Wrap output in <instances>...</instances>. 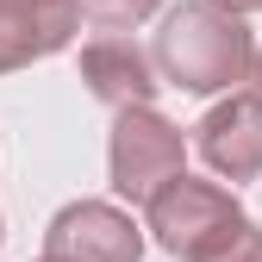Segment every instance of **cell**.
I'll use <instances>...</instances> for the list:
<instances>
[{
    "label": "cell",
    "mask_w": 262,
    "mask_h": 262,
    "mask_svg": "<svg viewBox=\"0 0 262 262\" xmlns=\"http://www.w3.org/2000/svg\"><path fill=\"white\" fill-rule=\"evenodd\" d=\"M250 56H256V44H250L244 19L212 7V0L175 7L169 19H162V31H156V50H150V62L175 88H187V94H212V88L244 81Z\"/></svg>",
    "instance_id": "6da1fadb"
},
{
    "label": "cell",
    "mask_w": 262,
    "mask_h": 262,
    "mask_svg": "<svg viewBox=\"0 0 262 262\" xmlns=\"http://www.w3.org/2000/svg\"><path fill=\"white\" fill-rule=\"evenodd\" d=\"M244 225V206L231 200V187L219 181H193L175 175L162 193H150V231L162 237V250H175L181 262H200L212 244H225Z\"/></svg>",
    "instance_id": "7a4b0ae2"
},
{
    "label": "cell",
    "mask_w": 262,
    "mask_h": 262,
    "mask_svg": "<svg viewBox=\"0 0 262 262\" xmlns=\"http://www.w3.org/2000/svg\"><path fill=\"white\" fill-rule=\"evenodd\" d=\"M175 175H181V131L150 106H125L113 125V187L150 206V193H162Z\"/></svg>",
    "instance_id": "3957f363"
},
{
    "label": "cell",
    "mask_w": 262,
    "mask_h": 262,
    "mask_svg": "<svg viewBox=\"0 0 262 262\" xmlns=\"http://www.w3.org/2000/svg\"><path fill=\"white\" fill-rule=\"evenodd\" d=\"M44 256H56V262H138L144 237H138V225H131L119 206L81 200V206H62L50 219Z\"/></svg>",
    "instance_id": "277c9868"
},
{
    "label": "cell",
    "mask_w": 262,
    "mask_h": 262,
    "mask_svg": "<svg viewBox=\"0 0 262 262\" xmlns=\"http://www.w3.org/2000/svg\"><path fill=\"white\" fill-rule=\"evenodd\" d=\"M81 81L94 100H106V106H150L156 100V62L144 44H131L125 31H100L88 50H81Z\"/></svg>",
    "instance_id": "5b68a950"
},
{
    "label": "cell",
    "mask_w": 262,
    "mask_h": 262,
    "mask_svg": "<svg viewBox=\"0 0 262 262\" xmlns=\"http://www.w3.org/2000/svg\"><path fill=\"white\" fill-rule=\"evenodd\" d=\"M75 31H81L75 0H0V75L62 50Z\"/></svg>",
    "instance_id": "8992f818"
},
{
    "label": "cell",
    "mask_w": 262,
    "mask_h": 262,
    "mask_svg": "<svg viewBox=\"0 0 262 262\" xmlns=\"http://www.w3.org/2000/svg\"><path fill=\"white\" fill-rule=\"evenodd\" d=\"M200 156L225 181H256L262 175V113L250 100H225L200 119Z\"/></svg>",
    "instance_id": "52a82bcc"
},
{
    "label": "cell",
    "mask_w": 262,
    "mask_h": 262,
    "mask_svg": "<svg viewBox=\"0 0 262 262\" xmlns=\"http://www.w3.org/2000/svg\"><path fill=\"white\" fill-rule=\"evenodd\" d=\"M81 7V19H94L100 31H131L138 19H150L162 0H75Z\"/></svg>",
    "instance_id": "ba28073f"
},
{
    "label": "cell",
    "mask_w": 262,
    "mask_h": 262,
    "mask_svg": "<svg viewBox=\"0 0 262 262\" xmlns=\"http://www.w3.org/2000/svg\"><path fill=\"white\" fill-rule=\"evenodd\" d=\"M200 262H262V231H256V225L244 219L237 231L225 237V244H212V250H206Z\"/></svg>",
    "instance_id": "9c48e42d"
},
{
    "label": "cell",
    "mask_w": 262,
    "mask_h": 262,
    "mask_svg": "<svg viewBox=\"0 0 262 262\" xmlns=\"http://www.w3.org/2000/svg\"><path fill=\"white\" fill-rule=\"evenodd\" d=\"M244 81H250V94H244V100H250V106L262 113V50L250 56V69H244Z\"/></svg>",
    "instance_id": "30bf717a"
},
{
    "label": "cell",
    "mask_w": 262,
    "mask_h": 262,
    "mask_svg": "<svg viewBox=\"0 0 262 262\" xmlns=\"http://www.w3.org/2000/svg\"><path fill=\"white\" fill-rule=\"evenodd\" d=\"M212 7H225V13H262V0H212Z\"/></svg>",
    "instance_id": "8fae6325"
},
{
    "label": "cell",
    "mask_w": 262,
    "mask_h": 262,
    "mask_svg": "<svg viewBox=\"0 0 262 262\" xmlns=\"http://www.w3.org/2000/svg\"><path fill=\"white\" fill-rule=\"evenodd\" d=\"M44 262H56V256H44Z\"/></svg>",
    "instance_id": "7c38bea8"
}]
</instances>
